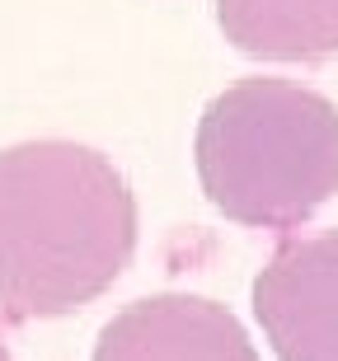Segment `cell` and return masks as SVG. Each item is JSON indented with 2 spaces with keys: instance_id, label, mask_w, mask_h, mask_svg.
I'll return each instance as SVG.
<instances>
[{
  "instance_id": "1",
  "label": "cell",
  "mask_w": 338,
  "mask_h": 361,
  "mask_svg": "<svg viewBox=\"0 0 338 361\" xmlns=\"http://www.w3.org/2000/svg\"><path fill=\"white\" fill-rule=\"evenodd\" d=\"M136 254V197L118 164L80 141L0 150V310L61 319L109 291Z\"/></svg>"
},
{
  "instance_id": "2",
  "label": "cell",
  "mask_w": 338,
  "mask_h": 361,
  "mask_svg": "<svg viewBox=\"0 0 338 361\" xmlns=\"http://www.w3.org/2000/svg\"><path fill=\"white\" fill-rule=\"evenodd\" d=\"M198 183L226 221L296 230L338 197V104L282 75H249L203 108Z\"/></svg>"
},
{
  "instance_id": "3",
  "label": "cell",
  "mask_w": 338,
  "mask_h": 361,
  "mask_svg": "<svg viewBox=\"0 0 338 361\" xmlns=\"http://www.w3.org/2000/svg\"><path fill=\"white\" fill-rule=\"evenodd\" d=\"M249 295L277 361H338V226L286 235Z\"/></svg>"
},
{
  "instance_id": "4",
  "label": "cell",
  "mask_w": 338,
  "mask_h": 361,
  "mask_svg": "<svg viewBox=\"0 0 338 361\" xmlns=\"http://www.w3.org/2000/svg\"><path fill=\"white\" fill-rule=\"evenodd\" d=\"M95 361H258V352L221 300L160 291L132 300L99 329Z\"/></svg>"
},
{
  "instance_id": "5",
  "label": "cell",
  "mask_w": 338,
  "mask_h": 361,
  "mask_svg": "<svg viewBox=\"0 0 338 361\" xmlns=\"http://www.w3.org/2000/svg\"><path fill=\"white\" fill-rule=\"evenodd\" d=\"M217 28L254 61L320 66L338 56V0H217Z\"/></svg>"
},
{
  "instance_id": "6",
  "label": "cell",
  "mask_w": 338,
  "mask_h": 361,
  "mask_svg": "<svg viewBox=\"0 0 338 361\" xmlns=\"http://www.w3.org/2000/svg\"><path fill=\"white\" fill-rule=\"evenodd\" d=\"M0 361H14V357H10V348H5V338H0Z\"/></svg>"
}]
</instances>
